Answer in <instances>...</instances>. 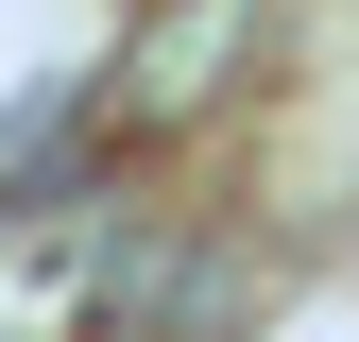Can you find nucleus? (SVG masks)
Returning <instances> with one entry per match:
<instances>
[{"label":"nucleus","instance_id":"1","mask_svg":"<svg viewBox=\"0 0 359 342\" xmlns=\"http://www.w3.org/2000/svg\"><path fill=\"white\" fill-rule=\"evenodd\" d=\"M257 52H274V0H171L137 52H120L103 120H120V137H189V120H205V103H222Z\"/></svg>","mask_w":359,"mask_h":342}]
</instances>
